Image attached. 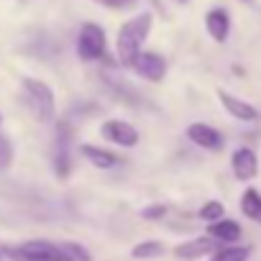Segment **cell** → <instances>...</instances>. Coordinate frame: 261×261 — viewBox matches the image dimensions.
Instances as JSON below:
<instances>
[{"mask_svg":"<svg viewBox=\"0 0 261 261\" xmlns=\"http://www.w3.org/2000/svg\"><path fill=\"white\" fill-rule=\"evenodd\" d=\"M23 97H26V105H29V110L34 113V118L39 123L54 120L57 105H54V92H51V87L46 82L34 80V77H26L23 80Z\"/></svg>","mask_w":261,"mask_h":261,"instance_id":"obj_2","label":"cell"},{"mask_svg":"<svg viewBox=\"0 0 261 261\" xmlns=\"http://www.w3.org/2000/svg\"><path fill=\"white\" fill-rule=\"evenodd\" d=\"M223 215H225V205L218 202V200H210V202H205V205L200 207V218L207 220V223H215V220H220Z\"/></svg>","mask_w":261,"mask_h":261,"instance_id":"obj_18","label":"cell"},{"mask_svg":"<svg viewBox=\"0 0 261 261\" xmlns=\"http://www.w3.org/2000/svg\"><path fill=\"white\" fill-rule=\"evenodd\" d=\"M241 213L248 220L261 223V195H258V190H253V187L243 190V195H241Z\"/></svg>","mask_w":261,"mask_h":261,"instance_id":"obj_15","label":"cell"},{"mask_svg":"<svg viewBox=\"0 0 261 261\" xmlns=\"http://www.w3.org/2000/svg\"><path fill=\"white\" fill-rule=\"evenodd\" d=\"M69 149H72V130H69L67 123H59L57 136H54V146H51V164H54V174L59 179L69 177V169H72Z\"/></svg>","mask_w":261,"mask_h":261,"instance_id":"obj_3","label":"cell"},{"mask_svg":"<svg viewBox=\"0 0 261 261\" xmlns=\"http://www.w3.org/2000/svg\"><path fill=\"white\" fill-rule=\"evenodd\" d=\"M0 261H3V256H0Z\"/></svg>","mask_w":261,"mask_h":261,"instance_id":"obj_24","label":"cell"},{"mask_svg":"<svg viewBox=\"0 0 261 261\" xmlns=\"http://www.w3.org/2000/svg\"><path fill=\"white\" fill-rule=\"evenodd\" d=\"M230 167H233V174H236L241 182H248V179H253L256 172H258V159H256L253 149L238 146V149L233 151V156H230Z\"/></svg>","mask_w":261,"mask_h":261,"instance_id":"obj_9","label":"cell"},{"mask_svg":"<svg viewBox=\"0 0 261 261\" xmlns=\"http://www.w3.org/2000/svg\"><path fill=\"white\" fill-rule=\"evenodd\" d=\"M64 248L69 251V256H72L74 261H90V251H87L85 246H80V243H72V241H67V243H64Z\"/></svg>","mask_w":261,"mask_h":261,"instance_id":"obj_20","label":"cell"},{"mask_svg":"<svg viewBox=\"0 0 261 261\" xmlns=\"http://www.w3.org/2000/svg\"><path fill=\"white\" fill-rule=\"evenodd\" d=\"M248 253H251L248 246H228V248H218L210 256V261H246Z\"/></svg>","mask_w":261,"mask_h":261,"instance_id":"obj_16","label":"cell"},{"mask_svg":"<svg viewBox=\"0 0 261 261\" xmlns=\"http://www.w3.org/2000/svg\"><path fill=\"white\" fill-rule=\"evenodd\" d=\"M80 154H82L92 167H100V169H110V167L118 164V156L110 154L108 149H100V146H90V144H85V146H80Z\"/></svg>","mask_w":261,"mask_h":261,"instance_id":"obj_14","label":"cell"},{"mask_svg":"<svg viewBox=\"0 0 261 261\" xmlns=\"http://www.w3.org/2000/svg\"><path fill=\"white\" fill-rule=\"evenodd\" d=\"M164 213H167V207H164L162 202H156V205L144 207V210H141V218H146V220H162V218H164Z\"/></svg>","mask_w":261,"mask_h":261,"instance_id":"obj_22","label":"cell"},{"mask_svg":"<svg viewBox=\"0 0 261 261\" xmlns=\"http://www.w3.org/2000/svg\"><path fill=\"white\" fill-rule=\"evenodd\" d=\"M205 29H207V34H210L215 41H225L228 34H230V18H228V11H223V8H213V11L205 16Z\"/></svg>","mask_w":261,"mask_h":261,"instance_id":"obj_11","label":"cell"},{"mask_svg":"<svg viewBox=\"0 0 261 261\" xmlns=\"http://www.w3.org/2000/svg\"><path fill=\"white\" fill-rule=\"evenodd\" d=\"M187 136L192 144L202 146V149H210V151H218L223 149V136L218 134V130L213 125H205V123H192L187 128Z\"/></svg>","mask_w":261,"mask_h":261,"instance_id":"obj_10","label":"cell"},{"mask_svg":"<svg viewBox=\"0 0 261 261\" xmlns=\"http://www.w3.org/2000/svg\"><path fill=\"white\" fill-rule=\"evenodd\" d=\"M164 253V243L162 241H144V243H136L130 248V256L134 258H156Z\"/></svg>","mask_w":261,"mask_h":261,"instance_id":"obj_17","label":"cell"},{"mask_svg":"<svg viewBox=\"0 0 261 261\" xmlns=\"http://www.w3.org/2000/svg\"><path fill=\"white\" fill-rule=\"evenodd\" d=\"M26 256L36 258V261H74L69 256V251L64 248V243H51V241H26L18 246Z\"/></svg>","mask_w":261,"mask_h":261,"instance_id":"obj_5","label":"cell"},{"mask_svg":"<svg viewBox=\"0 0 261 261\" xmlns=\"http://www.w3.org/2000/svg\"><path fill=\"white\" fill-rule=\"evenodd\" d=\"M207 233L213 238H218L220 243H236L241 238V225L236 220H230V218H220V220L207 225Z\"/></svg>","mask_w":261,"mask_h":261,"instance_id":"obj_13","label":"cell"},{"mask_svg":"<svg viewBox=\"0 0 261 261\" xmlns=\"http://www.w3.org/2000/svg\"><path fill=\"white\" fill-rule=\"evenodd\" d=\"M77 54L85 62L102 59L105 54V31L97 23H85L80 36H77Z\"/></svg>","mask_w":261,"mask_h":261,"instance_id":"obj_4","label":"cell"},{"mask_svg":"<svg viewBox=\"0 0 261 261\" xmlns=\"http://www.w3.org/2000/svg\"><path fill=\"white\" fill-rule=\"evenodd\" d=\"M218 248H220V241H218V238H213V236H200V238H192V241L179 243V246L174 248V256L192 261V258H202V256H207V253H215Z\"/></svg>","mask_w":261,"mask_h":261,"instance_id":"obj_7","label":"cell"},{"mask_svg":"<svg viewBox=\"0 0 261 261\" xmlns=\"http://www.w3.org/2000/svg\"><path fill=\"white\" fill-rule=\"evenodd\" d=\"M95 3H100L105 8H113V11H128V8H134L139 0H95Z\"/></svg>","mask_w":261,"mask_h":261,"instance_id":"obj_21","label":"cell"},{"mask_svg":"<svg viewBox=\"0 0 261 261\" xmlns=\"http://www.w3.org/2000/svg\"><path fill=\"white\" fill-rule=\"evenodd\" d=\"M3 253L11 258V261H36V258H31V256H26L18 246H8V248H3Z\"/></svg>","mask_w":261,"mask_h":261,"instance_id":"obj_23","label":"cell"},{"mask_svg":"<svg viewBox=\"0 0 261 261\" xmlns=\"http://www.w3.org/2000/svg\"><path fill=\"white\" fill-rule=\"evenodd\" d=\"M149 31H151V13H141V16L130 18L120 26L115 46H118V59L123 64H130L136 59V54L141 51V44L146 41Z\"/></svg>","mask_w":261,"mask_h":261,"instance_id":"obj_1","label":"cell"},{"mask_svg":"<svg viewBox=\"0 0 261 261\" xmlns=\"http://www.w3.org/2000/svg\"><path fill=\"white\" fill-rule=\"evenodd\" d=\"M130 67L136 69V74H141L149 82H162L167 74V59L154 51H139L136 59L130 62Z\"/></svg>","mask_w":261,"mask_h":261,"instance_id":"obj_6","label":"cell"},{"mask_svg":"<svg viewBox=\"0 0 261 261\" xmlns=\"http://www.w3.org/2000/svg\"><path fill=\"white\" fill-rule=\"evenodd\" d=\"M13 162V146L6 136H0V169H8Z\"/></svg>","mask_w":261,"mask_h":261,"instance_id":"obj_19","label":"cell"},{"mask_svg":"<svg viewBox=\"0 0 261 261\" xmlns=\"http://www.w3.org/2000/svg\"><path fill=\"white\" fill-rule=\"evenodd\" d=\"M102 136L108 141L118 144V146H125V149L139 144V130L130 125V123H125V120H108L102 125Z\"/></svg>","mask_w":261,"mask_h":261,"instance_id":"obj_8","label":"cell"},{"mask_svg":"<svg viewBox=\"0 0 261 261\" xmlns=\"http://www.w3.org/2000/svg\"><path fill=\"white\" fill-rule=\"evenodd\" d=\"M218 97H220V102L225 105V110H228L233 118H238V120H256V118H258L256 108L248 105V102H243V100H238L236 95H230V92H225V90H218Z\"/></svg>","mask_w":261,"mask_h":261,"instance_id":"obj_12","label":"cell"}]
</instances>
